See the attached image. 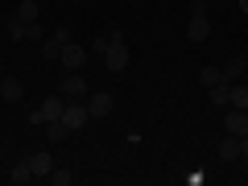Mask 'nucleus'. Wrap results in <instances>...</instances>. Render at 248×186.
I'll list each match as a JSON object with an SVG mask.
<instances>
[{"label":"nucleus","mask_w":248,"mask_h":186,"mask_svg":"<svg viewBox=\"0 0 248 186\" xmlns=\"http://www.w3.org/2000/svg\"><path fill=\"white\" fill-rule=\"evenodd\" d=\"M9 42H25V21H9Z\"/></svg>","instance_id":"23"},{"label":"nucleus","mask_w":248,"mask_h":186,"mask_svg":"<svg viewBox=\"0 0 248 186\" xmlns=\"http://www.w3.org/2000/svg\"><path fill=\"white\" fill-rule=\"evenodd\" d=\"M0 79H4V71H0ZM0 104H4V99H0Z\"/></svg>","instance_id":"26"},{"label":"nucleus","mask_w":248,"mask_h":186,"mask_svg":"<svg viewBox=\"0 0 248 186\" xmlns=\"http://www.w3.org/2000/svg\"><path fill=\"white\" fill-rule=\"evenodd\" d=\"M0 99H4V104H21V99H25V87H21V79L4 75V79H0Z\"/></svg>","instance_id":"10"},{"label":"nucleus","mask_w":248,"mask_h":186,"mask_svg":"<svg viewBox=\"0 0 248 186\" xmlns=\"http://www.w3.org/2000/svg\"><path fill=\"white\" fill-rule=\"evenodd\" d=\"M46 37V25H37V21H25V42H42Z\"/></svg>","instance_id":"21"},{"label":"nucleus","mask_w":248,"mask_h":186,"mask_svg":"<svg viewBox=\"0 0 248 186\" xmlns=\"http://www.w3.org/2000/svg\"><path fill=\"white\" fill-rule=\"evenodd\" d=\"M71 42V29L66 25H54V33H46L42 37V58L46 62H58V54H62V46Z\"/></svg>","instance_id":"2"},{"label":"nucleus","mask_w":248,"mask_h":186,"mask_svg":"<svg viewBox=\"0 0 248 186\" xmlns=\"http://www.w3.org/2000/svg\"><path fill=\"white\" fill-rule=\"evenodd\" d=\"M29 170H33V178H50V170H54V153H50V149H37L33 157H29Z\"/></svg>","instance_id":"11"},{"label":"nucleus","mask_w":248,"mask_h":186,"mask_svg":"<svg viewBox=\"0 0 248 186\" xmlns=\"http://www.w3.org/2000/svg\"><path fill=\"white\" fill-rule=\"evenodd\" d=\"M199 83H203V87H215V83H223V71L219 66H203V71H199Z\"/></svg>","instance_id":"16"},{"label":"nucleus","mask_w":248,"mask_h":186,"mask_svg":"<svg viewBox=\"0 0 248 186\" xmlns=\"http://www.w3.org/2000/svg\"><path fill=\"white\" fill-rule=\"evenodd\" d=\"M58 95L62 99H83V95H87V79H83L79 71H66L58 79Z\"/></svg>","instance_id":"4"},{"label":"nucleus","mask_w":248,"mask_h":186,"mask_svg":"<svg viewBox=\"0 0 248 186\" xmlns=\"http://www.w3.org/2000/svg\"><path fill=\"white\" fill-rule=\"evenodd\" d=\"M240 157H248V133L240 137Z\"/></svg>","instance_id":"24"},{"label":"nucleus","mask_w":248,"mask_h":186,"mask_svg":"<svg viewBox=\"0 0 248 186\" xmlns=\"http://www.w3.org/2000/svg\"><path fill=\"white\" fill-rule=\"evenodd\" d=\"M207 91H211V104H215V108H232V87H228V79L215 83V87H207Z\"/></svg>","instance_id":"13"},{"label":"nucleus","mask_w":248,"mask_h":186,"mask_svg":"<svg viewBox=\"0 0 248 186\" xmlns=\"http://www.w3.org/2000/svg\"><path fill=\"white\" fill-rule=\"evenodd\" d=\"M37 13H42V9H37V0H21V4H17V21H37Z\"/></svg>","instance_id":"15"},{"label":"nucleus","mask_w":248,"mask_h":186,"mask_svg":"<svg viewBox=\"0 0 248 186\" xmlns=\"http://www.w3.org/2000/svg\"><path fill=\"white\" fill-rule=\"evenodd\" d=\"M66 137H71V128H66L62 120H50V124H46V141L58 145V141H66Z\"/></svg>","instance_id":"14"},{"label":"nucleus","mask_w":248,"mask_h":186,"mask_svg":"<svg viewBox=\"0 0 248 186\" xmlns=\"http://www.w3.org/2000/svg\"><path fill=\"white\" fill-rule=\"evenodd\" d=\"M186 37H190V42H207V37H211V21H207V13H190V21H186Z\"/></svg>","instance_id":"7"},{"label":"nucleus","mask_w":248,"mask_h":186,"mask_svg":"<svg viewBox=\"0 0 248 186\" xmlns=\"http://www.w3.org/2000/svg\"><path fill=\"white\" fill-rule=\"evenodd\" d=\"M128 58H133V54H128V46H124V33H112V46H108V54H104V66L112 75H120L124 66H128Z\"/></svg>","instance_id":"1"},{"label":"nucleus","mask_w":248,"mask_h":186,"mask_svg":"<svg viewBox=\"0 0 248 186\" xmlns=\"http://www.w3.org/2000/svg\"><path fill=\"white\" fill-rule=\"evenodd\" d=\"M223 133H232V137H244L248 133V112H244V108H232V112L223 116Z\"/></svg>","instance_id":"8"},{"label":"nucleus","mask_w":248,"mask_h":186,"mask_svg":"<svg viewBox=\"0 0 248 186\" xmlns=\"http://www.w3.org/2000/svg\"><path fill=\"white\" fill-rule=\"evenodd\" d=\"M112 108H116V99L108 95V91H95L91 104H87V112H91V120H104V116H112Z\"/></svg>","instance_id":"9"},{"label":"nucleus","mask_w":248,"mask_h":186,"mask_svg":"<svg viewBox=\"0 0 248 186\" xmlns=\"http://www.w3.org/2000/svg\"><path fill=\"white\" fill-rule=\"evenodd\" d=\"M240 9H248V0H240Z\"/></svg>","instance_id":"25"},{"label":"nucleus","mask_w":248,"mask_h":186,"mask_svg":"<svg viewBox=\"0 0 248 186\" xmlns=\"http://www.w3.org/2000/svg\"><path fill=\"white\" fill-rule=\"evenodd\" d=\"M240 75H244V58H232L223 66V79H240Z\"/></svg>","instance_id":"22"},{"label":"nucleus","mask_w":248,"mask_h":186,"mask_svg":"<svg viewBox=\"0 0 248 186\" xmlns=\"http://www.w3.org/2000/svg\"><path fill=\"white\" fill-rule=\"evenodd\" d=\"M108 46H112V33L95 37V42H91V58H104V54H108Z\"/></svg>","instance_id":"20"},{"label":"nucleus","mask_w":248,"mask_h":186,"mask_svg":"<svg viewBox=\"0 0 248 186\" xmlns=\"http://www.w3.org/2000/svg\"><path fill=\"white\" fill-rule=\"evenodd\" d=\"M232 108H244V112H248V87H244V83L232 87Z\"/></svg>","instance_id":"19"},{"label":"nucleus","mask_w":248,"mask_h":186,"mask_svg":"<svg viewBox=\"0 0 248 186\" xmlns=\"http://www.w3.org/2000/svg\"><path fill=\"white\" fill-rule=\"evenodd\" d=\"M87 58H91V54L83 50L79 42H66V46H62V54H58V62H62V66H66V71H79V66H83V62H87Z\"/></svg>","instance_id":"5"},{"label":"nucleus","mask_w":248,"mask_h":186,"mask_svg":"<svg viewBox=\"0 0 248 186\" xmlns=\"http://www.w3.org/2000/svg\"><path fill=\"white\" fill-rule=\"evenodd\" d=\"M9 178H13L17 186H25L29 178H33V170H29V161H21V166H13V174H9Z\"/></svg>","instance_id":"18"},{"label":"nucleus","mask_w":248,"mask_h":186,"mask_svg":"<svg viewBox=\"0 0 248 186\" xmlns=\"http://www.w3.org/2000/svg\"><path fill=\"white\" fill-rule=\"evenodd\" d=\"M62 108H66V99H62V95H50L42 108H33V112H29V124H50V120H62Z\"/></svg>","instance_id":"3"},{"label":"nucleus","mask_w":248,"mask_h":186,"mask_svg":"<svg viewBox=\"0 0 248 186\" xmlns=\"http://www.w3.org/2000/svg\"><path fill=\"white\" fill-rule=\"evenodd\" d=\"M87 120H91V112H87V108H83V104H75V99H66V108H62V124H66V128L75 133V128H83Z\"/></svg>","instance_id":"6"},{"label":"nucleus","mask_w":248,"mask_h":186,"mask_svg":"<svg viewBox=\"0 0 248 186\" xmlns=\"http://www.w3.org/2000/svg\"><path fill=\"white\" fill-rule=\"evenodd\" d=\"M71 182H75V174L66 166H54L50 170V186H71Z\"/></svg>","instance_id":"17"},{"label":"nucleus","mask_w":248,"mask_h":186,"mask_svg":"<svg viewBox=\"0 0 248 186\" xmlns=\"http://www.w3.org/2000/svg\"><path fill=\"white\" fill-rule=\"evenodd\" d=\"M219 161H240V137L223 133V141H219Z\"/></svg>","instance_id":"12"}]
</instances>
